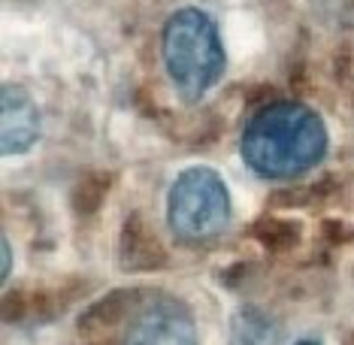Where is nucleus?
Listing matches in <instances>:
<instances>
[{"instance_id":"obj_10","label":"nucleus","mask_w":354,"mask_h":345,"mask_svg":"<svg viewBox=\"0 0 354 345\" xmlns=\"http://www.w3.org/2000/svg\"><path fill=\"white\" fill-rule=\"evenodd\" d=\"M0 254H3V270H0V276H3V282H10V272H12V248H10V239H3V243H0Z\"/></svg>"},{"instance_id":"obj_5","label":"nucleus","mask_w":354,"mask_h":345,"mask_svg":"<svg viewBox=\"0 0 354 345\" xmlns=\"http://www.w3.org/2000/svg\"><path fill=\"white\" fill-rule=\"evenodd\" d=\"M39 140V109L28 88L6 82L0 91V146L3 155H21Z\"/></svg>"},{"instance_id":"obj_7","label":"nucleus","mask_w":354,"mask_h":345,"mask_svg":"<svg viewBox=\"0 0 354 345\" xmlns=\"http://www.w3.org/2000/svg\"><path fill=\"white\" fill-rule=\"evenodd\" d=\"M252 239L263 245L267 252H288V248L300 245L303 227L294 218H276V215H261L252 224Z\"/></svg>"},{"instance_id":"obj_9","label":"nucleus","mask_w":354,"mask_h":345,"mask_svg":"<svg viewBox=\"0 0 354 345\" xmlns=\"http://www.w3.org/2000/svg\"><path fill=\"white\" fill-rule=\"evenodd\" d=\"M230 345H276V330L261 312L243 309L233 321V339Z\"/></svg>"},{"instance_id":"obj_4","label":"nucleus","mask_w":354,"mask_h":345,"mask_svg":"<svg viewBox=\"0 0 354 345\" xmlns=\"http://www.w3.org/2000/svg\"><path fill=\"white\" fill-rule=\"evenodd\" d=\"M124 345H197L194 315L173 294H142L133 309Z\"/></svg>"},{"instance_id":"obj_8","label":"nucleus","mask_w":354,"mask_h":345,"mask_svg":"<svg viewBox=\"0 0 354 345\" xmlns=\"http://www.w3.org/2000/svg\"><path fill=\"white\" fill-rule=\"evenodd\" d=\"M109 188H112V176L109 173H88L82 176V179L76 182V188H73V209L79 215H94L103 206V200H106L109 194Z\"/></svg>"},{"instance_id":"obj_1","label":"nucleus","mask_w":354,"mask_h":345,"mask_svg":"<svg viewBox=\"0 0 354 345\" xmlns=\"http://www.w3.org/2000/svg\"><path fill=\"white\" fill-rule=\"evenodd\" d=\"M327 155L324 118L297 100L267 103L248 118L243 158L263 179H291L309 173Z\"/></svg>"},{"instance_id":"obj_3","label":"nucleus","mask_w":354,"mask_h":345,"mask_svg":"<svg viewBox=\"0 0 354 345\" xmlns=\"http://www.w3.org/2000/svg\"><path fill=\"white\" fill-rule=\"evenodd\" d=\"M167 221L182 243H212L230 221V191L224 179L212 167L182 170L167 197Z\"/></svg>"},{"instance_id":"obj_6","label":"nucleus","mask_w":354,"mask_h":345,"mask_svg":"<svg viewBox=\"0 0 354 345\" xmlns=\"http://www.w3.org/2000/svg\"><path fill=\"white\" fill-rule=\"evenodd\" d=\"M118 263L124 267V272H155L167 263V252L155 230L149 227L146 215H127L122 236H118Z\"/></svg>"},{"instance_id":"obj_2","label":"nucleus","mask_w":354,"mask_h":345,"mask_svg":"<svg viewBox=\"0 0 354 345\" xmlns=\"http://www.w3.org/2000/svg\"><path fill=\"white\" fill-rule=\"evenodd\" d=\"M160 55L170 82L182 100L194 103L221 79L224 73V46L215 21L197 6H185L173 12L164 25Z\"/></svg>"},{"instance_id":"obj_11","label":"nucleus","mask_w":354,"mask_h":345,"mask_svg":"<svg viewBox=\"0 0 354 345\" xmlns=\"http://www.w3.org/2000/svg\"><path fill=\"white\" fill-rule=\"evenodd\" d=\"M294 345H321V342H315V339H300V342H294Z\"/></svg>"}]
</instances>
